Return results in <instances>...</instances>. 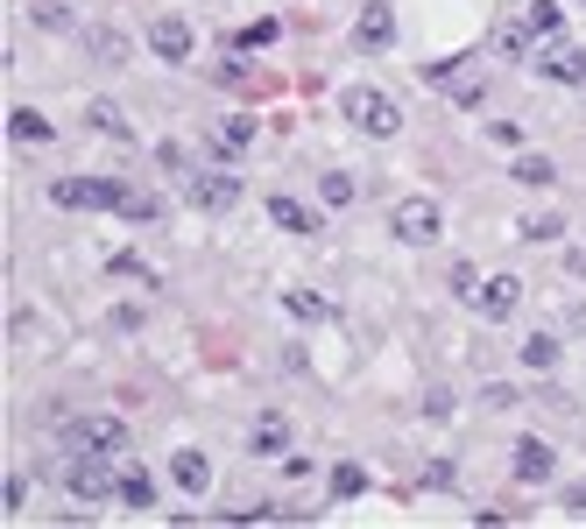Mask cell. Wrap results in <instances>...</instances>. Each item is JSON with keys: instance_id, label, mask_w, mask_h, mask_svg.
Instances as JSON below:
<instances>
[{"instance_id": "cell-1", "label": "cell", "mask_w": 586, "mask_h": 529, "mask_svg": "<svg viewBox=\"0 0 586 529\" xmlns=\"http://www.w3.org/2000/svg\"><path fill=\"white\" fill-rule=\"evenodd\" d=\"M551 36H559V0H523V8L502 22V50L509 57H537Z\"/></svg>"}, {"instance_id": "cell-2", "label": "cell", "mask_w": 586, "mask_h": 529, "mask_svg": "<svg viewBox=\"0 0 586 529\" xmlns=\"http://www.w3.org/2000/svg\"><path fill=\"white\" fill-rule=\"evenodd\" d=\"M339 113H347L360 134H374V142H396L403 134V106L388 93H374V85H347V93H339Z\"/></svg>"}, {"instance_id": "cell-3", "label": "cell", "mask_w": 586, "mask_h": 529, "mask_svg": "<svg viewBox=\"0 0 586 529\" xmlns=\"http://www.w3.org/2000/svg\"><path fill=\"white\" fill-rule=\"evenodd\" d=\"M177 184H184V205L191 212H240V170L234 163H219V170H184L177 177Z\"/></svg>"}, {"instance_id": "cell-4", "label": "cell", "mask_w": 586, "mask_h": 529, "mask_svg": "<svg viewBox=\"0 0 586 529\" xmlns=\"http://www.w3.org/2000/svg\"><path fill=\"white\" fill-rule=\"evenodd\" d=\"M64 488H71V502H107V494H120L113 452H71V466H64Z\"/></svg>"}, {"instance_id": "cell-5", "label": "cell", "mask_w": 586, "mask_h": 529, "mask_svg": "<svg viewBox=\"0 0 586 529\" xmlns=\"http://www.w3.org/2000/svg\"><path fill=\"white\" fill-rule=\"evenodd\" d=\"M50 199L64 205V212H120L128 184H113V177H57Z\"/></svg>"}, {"instance_id": "cell-6", "label": "cell", "mask_w": 586, "mask_h": 529, "mask_svg": "<svg viewBox=\"0 0 586 529\" xmlns=\"http://www.w3.org/2000/svg\"><path fill=\"white\" fill-rule=\"evenodd\" d=\"M64 452H128V423H120L113 410H99V417H71L64 423Z\"/></svg>"}, {"instance_id": "cell-7", "label": "cell", "mask_w": 586, "mask_h": 529, "mask_svg": "<svg viewBox=\"0 0 586 529\" xmlns=\"http://www.w3.org/2000/svg\"><path fill=\"white\" fill-rule=\"evenodd\" d=\"M388 226H396L403 248H431V240L445 233V212H439V199H424V191H417V199H403L396 212H388Z\"/></svg>"}, {"instance_id": "cell-8", "label": "cell", "mask_w": 586, "mask_h": 529, "mask_svg": "<svg viewBox=\"0 0 586 529\" xmlns=\"http://www.w3.org/2000/svg\"><path fill=\"white\" fill-rule=\"evenodd\" d=\"M148 50H156L163 64H184V57L199 50V28H191L184 14H156V28H148Z\"/></svg>"}, {"instance_id": "cell-9", "label": "cell", "mask_w": 586, "mask_h": 529, "mask_svg": "<svg viewBox=\"0 0 586 529\" xmlns=\"http://www.w3.org/2000/svg\"><path fill=\"white\" fill-rule=\"evenodd\" d=\"M537 71H545L551 85H586V50H579V43H565V36H551L545 57H537Z\"/></svg>"}, {"instance_id": "cell-10", "label": "cell", "mask_w": 586, "mask_h": 529, "mask_svg": "<svg viewBox=\"0 0 586 529\" xmlns=\"http://www.w3.org/2000/svg\"><path fill=\"white\" fill-rule=\"evenodd\" d=\"M509 466H516V480H523V488H537V480H551V473H559V452H551L545 437H523V445L509 452Z\"/></svg>"}, {"instance_id": "cell-11", "label": "cell", "mask_w": 586, "mask_h": 529, "mask_svg": "<svg viewBox=\"0 0 586 529\" xmlns=\"http://www.w3.org/2000/svg\"><path fill=\"white\" fill-rule=\"evenodd\" d=\"M248 452H254V459H283V452H290V417L262 410V417H254V431H248Z\"/></svg>"}, {"instance_id": "cell-12", "label": "cell", "mask_w": 586, "mask_h": 529, "mask_svg": "<svg viewBox=\"0 0 586 529\" xmlns=\"http://www.w3.org/2000/svg\"><path fill=\"white\" fill-rule=\"evenodd\" d=\"M388 36H396V14H388V0H368L354 22V50H388Z\"/></svg>"}, {"instance_id": "cell-13", "label": "cell", "mask_w": 586, "mask_h": 529, "mask_svg": "<svg viewBox=\"0 0 586 529\" xmlns=\"http://www.w3.org/2000/svg\"><path fill=\"white\" fill-rule=\"evenodd\" d=\"M248 142H254V120H248V113L213 120V156H219V163H240V156H248Z\"/></svg>"}, {"instance_id": "cell-14", "label": "cell", "mask_w": 586, "mask_h": 529, "mask_svg": "<svg viewBox=\"0 0 586 529\" xmlns=\"http://www.w3.org/2000/svg\"><path fill=\"white\" fill-rule=\"evenodd\" d=\"M516 297H523V276H480V317H509L516 311Z\"/></svg>"}, {"instance_id": "cell-15", "label": "cell", "mask_w": 586, "mask_h": 529, "mask_svg": "<svg viewBox=\"0 0 586 529\" xmlns=\"http://www.w3.org/2000/svg\"><path fill=\"white\" fill-rule=\"evenodd\" d=\"M170 480H177V488H184V494H205V488H213V459H205V452H170Z\"/></svg>"}, {"instance_id": "cell-16", "label": "cell", "mask_w": 586, "mask_h": 529, "mask_svg": "<svg viewBox=\"0 0 586 529\" xmlns=\"http://www.w3.org/2000/svg\"><path fill=\"white\" fill-rule=\"evenodd\" d=\"M268 219H276L283 233H319V212H311L304 199H290V191H276V199H268Z\"/></svg>"}, {"instance_id": "cell-17", "label": "cell", "mask_w": 586, "mask_h": 529, "mask_svg": "<svg viewBox=\"0 0 586 529\" xmlns=\"http://www.w3.org/2000/svg\"><path fill=\"white\" fill-rule=\"evenodd\" d=\"M283 311H290L297 325H319V317H333V297H319V290H283Z\"/></svg>"}, {"instance_id": "cell-18", "label": "cell", "mask_w": 586, "mask_h": 529, "mask_svg": "<svg viewBox=\"0 0 586 529\" xmlns=\"http://www.w3.org/2000/svg\"><path fill=\"white\" fill-rule=\"evenodd\" d=\"M523 368L551 374V368H559V339H551V332H530V339H523Z\"/></svg>"}, {"instance_id": "cell-19", "label": "cell", "mask_w": 586, "mask_h": 529, "mask_svg": "<svg viewBox=\"0 0 586 529\" xmlns=\"http://www.w3.org/2000/svg\"><path fill=\"white\" fill-rule=\"evenodd\" d=\"M8 134H14V142H50V120L28 113V106H14V113H8Z\"/></svg>"}, {"instance_id": "cell-20", "label": "cell", "mask_w": 586, "mask_h": 529, "mask_svg": "<svg viewBox=\"0 0 586 529\" xmlns=\"http://www.w3.org/2000/svg\"><path fill=\"white\" fill-rule=\"evenodd\" d=\"M120 502H128V508H148V502H156V480H148L142 466H128V473H120Z\"/></svg>"}, {"instance_id": "cell-21", "label": "cell", "mask_w": 586, "mask_h": 529, "mask_svg": "<svg viewBox=\"0 0 586 529\" xmlns=\"http://www.w3.org/2000/svg\"><path fill=\"white\" fill-rule=\"evenodd\" d=\"M85 43H93L99 64H120V57H128V36H120V28H85Z\"/></svg>"}, {"instance_id": "cell-22", "label": "cell", "mask_w": 586, "mask_h": 529, "mask_svg": "<svg viewBox=\"0 0 586 529\" xmlns=\"http://www.w3.org/2000/svg\"><path fill=\"white\" fill-rule=\"evenodd\" d=\"M354 494H368V466H333V502H354Z\"/></svg>"}, {"instance_id": "cell-23", "label": "cell", "mask_w": 586, "mask_h": 529, "mask_svg": "<svg viewBox=\"0 0 586 529\" xmlns=\"http://www.w3.org/2000/svg\"><path fill=\"white\" fill-rule=\"evenodd\" d=\"M445 93H453L459 106H480V99H488V79H480V71H453V79H445Z\"/></svg>"}, {"instance_id": "cell-24", "label": "cell", "mask_w": 586, "mask_h": 529, "mask_svg": "<svg viewBox=\"0 0 586 529\" xmlns=\"http://www.w3.org/2000/svg\"><path fill=\"white\" fill-rule=\"evenodd\" d=\"M36 28H50V36H71L79 22H71V8H64V0H36Z\"/></svg>"}, {"instance_id": "cell-25", "label": "cell", "mask_w": 586, "mask_h": 529, "mask_svg": "<svg viewBox=\"0 0 586 529\" xmlns=\"http://www.w3.org/2000/svg\"><path fill=\"white\" fill-rule=\"evenodd\" d=\"M509 177H516V184H551L559 163H551V156H516V170H509Z\"/></svg>"}, {"instance_id": "cell-26", "label": "cell", "mask_w": 586, "mask_h": 529, "mask_svg": "<svg viewBox=\"0 0 586 529\" xmlns=\"http://www.w3.org/2000/svg\"><path fill=\"white\" fill-rule=\"evenodd\" d=\"M93 128H99V134H113V142H128V113H120L113 99H99V106H93Z\"/></svg>"}, {"instance_id": "cell-27", "label": "cell", "mask_w": 586, "mask_h": 529, "mask_svg": "<svg viewBox=\"0 0 586 529\" xmlns=\"http://www.w3.org/2000/svg\"><path fill=\"white\" fill-rule=\"evenodd\" d=\"M319 199H325V205H354V177H347V170H325V177H319Z\"/></svg>"}, {"instance_id": "cell-28", "label": "cell", "mask_w": 586, "mask_h": 529, "mask_svg": "<svg viewBox=\"0 0 586 529\" xmlns=\"http://www.w3.org/2000/svg\"><path fill=\"white\" fill-rule=\"evenodd\" d=\"M559 212H537V219H523V240H559Z\"/></svg>"}, {"instance_id": "cell-29", "label": "cell", "mask_w": 586, "mask_h": 529, "mask_svg": "<svg viewBox=\"0 0 586 529\" xmlns=\"http://www.w3.org/2000/svg\"><path fill=\"white\" fill-rule=\"evenodd\" d=\"M262 43H276V22H254L248 36H234V43H227V50L240 57V50H262Z\"/></svg>"}, {"instance_id": "cell-30", "label": "cell", "mask_w": 586, "mask_h": 529, "mask_svg": "<svg viewBox=\"0 0 586 529\" xmlns=\"http://www.w3.org/2000/svg\"><path fill=\"white\" fill-rule=\"evenodd\" d=\"M107 268H113V276H120V282H156V276H148V262H134V254H113V262H107Z\"/></svg>"}, {"instance_id": "cell-31", "label": "cell", "mask_w": 586, "mask_h": 529, "mask_svg": "<svg viewBox=\"0 0 586 529\" xmlns=\"http://www.w3.org/2000/svg\"><path fill=\"white\" fill-rule=\"evenodd\" d=\"M120 219H156V199H148V191H128V199H120Z\"/></svg>"}, {"instance_id": "cell-32", "label": "cell", "mask_w": 586, "mask_h": 529, "mask_svg": "<svg viewBox=\"0 0 586 529\" xmlns=\"http://www.w3.org/2000/svg\"><path fill=\"white\" fill-rule=\"evenodd\" d=\"M22 502H28V480L8 473V488H0V508H8V516H22Z\"/></svg>"}, {"instance_id": "cell-33", "label": "cell", "mask_w": 586, "mask_h": 529, "mask_svg": "<svg viewBox=\"0 0 586 529\" xmlns=\"http://www.w3.org/2000/svg\"><path fill=\"white\" fill-rule=\"evenodd\" d=\"M453 290L459 297H480V268L474 262H453Z\"/></svg>"}, {"instance_id": "cell-34", "label": "cell", "mask_w": 586, "mask_h": 529, "mask_svg": "<svg viewBox=\"0 0 586 529\" xmlns=\"http://www.w3.org/2000/svg\"><path fill=\"white\" fill-rule=\"evenodd\" d=\"M283 473H290V480H311V473H319V466H311L304 452H283Z\"/></svg>"}, {"instance_id": "cell-35", "label": "cell", "mask_w": 586, "mask_h": 529, "mask_svg": "<svg viewBox=\"0 0 586 529\" xmlns=\"http://www.w3.org/2000/svg\"><path fill=\"white\" fill-rule=\"evenodd\" d=\"M565 516H573V522H586V480H579L573 494H565Z\"/></svg>"}, {"instance_id": "cell-36", "label": "cell", "mask_w": 586, "mask_h": 529, "mask_svg": "<svg viewBox=\"0 0 586 529\" xmlns=\"http://www.w3.org/2000/svg\"><path fill=\"white\" fill-rule=\"evenodd\" d=\"M565 276H573V282H586V248H565Z\"/></svg>"}]
</instances>
